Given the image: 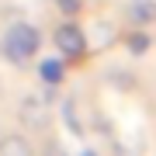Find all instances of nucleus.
Segmentation results:
<instances>
[{"instance_id": "12", "label": "nucleus", "mask_w": 156, "mask_h": 156, "mask_svg": "<svg viewBox=\"0 0 156 156\" xmlns=\"http://www.w3.org/2000/svg\"><path fill=\"white\" fill-rule=\"evenodd\" d=\"M0 87H4V83H0Z\"/></svg>"}, {"instance_id": "6", "label": "nucleus", "mask_w": 156, "mask_h": 156, "mask_svg": "<svg viewBox=\"0 0 156 156\" xmlns=\"http://www.w3.org/2000/svg\"><path fill=\"white\" fill-rule=\"evenodd\" d=\"M59 115H62V122H66V128H69L73 135H83V132H87L83 122H80V115H76V97H62Z\"/></svg>"}, {"instance_id": "3", "label": "nucleus", "mask_w": 156, "mask_h": 156, "mask_svg": "<svg viewBox=\"0 0 156 156\" xmlns=\"http://www.w3.org/2000/svg\"><path fill=\"white\" fill-rule=\"evenodd\" d=\"M49 118H52V108H49L45 97H38V94L21 97V104H17V122L24 128H49Z\"/></svg>"}, {"instance_id": "11", "label": "nucleus", "mask_w": 156, "mask_h": 156, "mask_svg": "<svg viewBox=\"0 0 156 156\" xmlns=\"http://www.w3.org/2000/svg\"><path fill=\"white\" fill-rule=\"evenodd\" d=\"M80 156H97V153H94V149H83V153H80Z\"/></svg>"}, {"instance_id": "5", "label": "nucleus", "mask_w": 156, "mask_h": 156, "mask_svg": "<svg viewBox=\"0 0 156 156\" xmlns=\"http://www.w3.org/2000/svg\"><path fill=\"white\" fill-rule=\"evenodd\" d=\"M0 156H35V146L24 139V135H0Z\"/></svg>"}, {"instance_id": "7", "label": "nucleus", "mask_w": 156, "mask_h": 156, "mask_svg": "<svg viewBox=\"0 0 156 156\" xmlns=\"http://www.w3.org/2000/svg\"><path fill=\"white\" fill-rule=\"evenodd\" d=\"M128 17H132L135 24H146L156 17V0H132L128 4Z\"/></svg>"}, {"instance_id": "8", "label": "nucleus", "mask_w": 156, "mask_h": 156, "mask_svg": "<svg viewBox=\"0 0 156 156\" xmlns=\"http://www.w3.org/2000/svg\"><path fill=\"white\" fill-rule=\"evenodd\" d=\"M56 7H59L66 17H76L80 11H83V0H56Z\"/></svg>"}, {"instance_id": "4", "label": "nucleus", "mask_w": 156, "mask_h": 156, "mask_svg": "<svg viewBox=\"0 0 156 156\" xmlns=\"http://www.w3.org/2000/svg\"><path fill=\"white\" fill-rule=\"evenodd\" d=\"M38 73H42V83L45 87H59L62 83V80H66V59H56V56H52V59H42L38 62Z\"/></svg>"}, {"instance_id": "2", "label": "nucleus", "mask_w": 156, "mask_h": 156, "mask_svg": "<svg viewBox=\"0 0 156 156\" xmlns=\"http://www.w3.org/2000/svg\"><path fill=\"white\" fill-rule=\"evenodd\" d=\"M52 42H56V49H59V56L73 62V59H83V52H87V35L80 24H73V21H62L56 31H52Z\"/></svg>"}, {"instance_id": "10", "label": "nucleus", "mask_w": 156, "mask_h": 156, "mask_svg": "<svg viewBox=\"0 0 156 156\" xmlns=\"http://www.w3.org/2000/svg\"><path fill=\"white\" fill-rule=\"evenodd\" d=\"M128 49H132V52H142L146 49V38H142V35H132V38H128Z\"/></svg>"}, {"instance_id": "9", "label": "nucleus", "mask_w": 156, "mask_h": 156, "mask_svg": "<svg viewBox=\"0 0 156 156\" xmlns=\"http://www.w3.org/2000/svg\"><path fill=\"white\" fill-rule=\"evenodd\" d=\"M42 156H69L66 149H62V142H56V139H49L42 146Z\"/></svg>"}, {"instance_id": "1", "label": "nucleus", "mask_w": 156, "mask_h": 156, "mask_svg": "<svg viewBox=\"0 0 156 156\" xmlns=\"http://www.w3.org/2000/svg\"><path fill=\"white\" fill-rule=\"evenodd\" d=\"M38 49H42V31L28 21H14L0 38V56L14 66H24L28 59H35Z\"/></svg>"}]
</instances>
